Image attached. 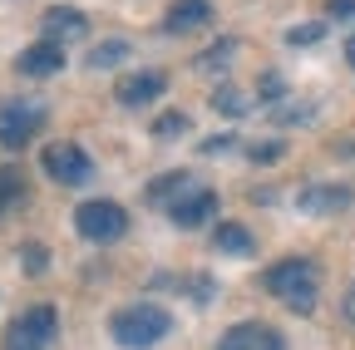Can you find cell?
I'll list each match as a JSON object with an SVG mask.
<instances>
[{
  "label": "cell",
  "instance_id": "1",
  "mask_svg": "<svg viewBox=\"0 0 355 350\" xmlns=\"http://www.w3.org/2000/svg\"><path fill=\"white\" fill-rule=\"evenodd\" d=\"M266 281V291H272L282 306H291L296 316H311L316 311V296H321V267L311 256H286V261H277L272 272L261 277Z\"/></svg>",
  "mask_w": 355,
  "mask_h": 350
},
{
  "label": "cell",
  "instance_id": "2",
  "mask_svg": "<svg viewBox=\"0 0 355 350\" xmlns=\"http://www.w3.org/2000/svg\"><path fill=\"white\" fill-rule=\"evenodd\" d=\"M109 331H114V340H119L123 350H148V345H158V340L173 331V321H168L163 306L139 301V306H123V311H114V316H109Z\"/></svg>",
  "mask_w": 355,
  "mask_h": 350
},
{
  "label": "cell",
  "instance_id": "3",
  "mask_svg": "<svg viewBox=\"0 0 355 350\" xmlns=\"http://www.w3.org/2000/svg\"><path fill=\"white\" fill-rule=\"evenodd\" d=\"M44 123V104L40 99H6L0 104V143L6 148H25Z\"/></svg>",
  "mask_w": 355,
  "mask_h": 350
},
{
  "label": "cell",
  "instance_id": "4",
  "mask_svg": "<svg viewBox=\"0 0 355 350\" xmlns=\"http://www.w3.org/2000/svg\"><path fill=\"white\" fill-rule=\"evenodd\" d=\"M123 227H128V212L119 207V202H84L79 212H74V232L84 237V242H114V237H123Z\"/></svg>",
  "mask_w": 355,
  "mask_h": 350
},
{
  "label": "cell",
  "instance_id": "5",
  "mask_svg": "<svg viewBox=\"0 0 355 350\" xmlns=\"http://www.w3.org/2000/svg\"><path fill=\"white\" fill-rule=\"evenodd\" d=\"M40 163H44V173H50L55 183H64V188H79V183L94 178V158H89L79 143H50Z\"/></svg>",
  "mask_w": 355,
  "mask_h": 350
},
{
  "label": "cell",
  "instance_id": "6",
  "mask_svg": "<svg viewBox=\"0 0 355 350\" xmlns=\"http://www.w3.org/2000/svg\"><path fill=\"white\" fill-rule=\"evenodd\" d=\"M296 207L306 217H336V212L355 207V188H345V183H311V188L296 193Z\"/></svg>",
  "mask_w": 355,
  "mask_h": 350
},
{
  "label": "cell",
  "instance_id": "7",
  "mask_svg": "<svg viewBox=\"0 0 355 350\" xmlns=\"http://www.w3.org/2000/svg\"><path fill=\"white\" fill-rule=\"evenodd\" d=\"M163 94H168V74H158V69L123 74V79H119V89H114V99L128 104V109H144V104H153V99H163Z\"/></svg>",
  "mask_w": 355,
  "mask_h": 350
},
{
  "label": "cell",
  "instance_id": "8",
  "mask_svg": "<svg viewBox=\"0 0 355 350\" xmlns=\"http://www.w3.org/2000/svg\"><path fill=\"white\" fill-rule=\"evenodd\" d=\"M217 350H282V335L272 326H261V321H242V326H232L222 335Z\"/></svg>",
  "mask_w": 355,
  "mask_h": 350
},
{
  "label": "cell",
  "instance_id": "9",
  "mask_svg": "<svg viewBox=\"0 0 355 350\" xmlns=\"http://www.w3.org/2000/svg\"><path fill=\"white\" fill-rule=\"evenodd\" d=\"M15 69L30 74V79H40V74H60V69H64V45H55V40H40V45H30V50L15 60Z\"/></svg>",
  "mask_w": 355,
  "mask_h": 350
},
{
  "label": "cell",
  "instance_id": "10",
  "mask_svg": "<svg viewBox=\"0 0 355 350\" xmlns=\"http://www.w3.org/2000/svg\"><path fill=\"white\" fill-rule=\"evenodd\" d=\"M84 30H89V20L74 6H50V10H44V40H55V45H64V40H84Z\"/></svg>",
  "mask_w": 355,
  "mask_h": 350
},
{
  "label": "cell",
  "instance_id": "11",
  "mask_svg": "<svg viewBox=\"0 0 355 350\" xmlns=\"http://www.w3.org/2000/svg\"><path fill=\"white\" fill-rule=\"evenodd\" d=\"M207 20H212V0H178V6L168 10V20H163V30L168 35H193Z\"/></svg>",
  "mask_w": 355,
  "mask_h": 350
},
{
  "label": "cell",
  "instance_id": "12",
  "mask_svg": "<svg viewBox=\"0 0 355 350\" xmlns=\"http://www.w3.org/2000/svg\"><path fill=\"white\" fill-rule=\"evenodd\" d=\"M198 188H202V183L193 178V173H163V178H158V183L148 188V202H163V207L173 212L178 202H188V198H193Z\"/></svg>",
  "mask_w": 355,
  "mask_h": 350
},
{
  "label": "cell",
  "instance_id": "13",
  "mask_svg": "<svg viewBox=\"0 0 355 350\" xmlns=\"http://www.w3.org/2000/svg\"><path fill=\"white\" fill-rule=\"evenodd\" d=\"M207 217H217V193H212V188H198L188 202L173 207V222H178V227H202Z\"/></svg>",
  "mask_w": 355,
  "mask_h": 350
},
{
  "label": "cell",
  "instance_id": "14",
  "mask_svg": "<svg viewBox=\"0 0 355 350\" xmlns=\"http://www.w3.org/2000/svg\"><path fill=\"white\" fill-rule=\"evenodd\" d=\"M20 326L44 345V340H55V331H60V316H55V306H30V311L20 316Z\"/></svg>",
  "mask_w": 355,
  "mask_h": 350
},
{
  "label": "cell",
  "instance_id": "15",
  "mask_svg": "<svg viewBox=\"0 0 355 350\" xmlns=\"http://www.w3.org/2000/svg\"><path fill=\"white\" fill-rule=\"evenodd\" d=\"M217 252H227V256H247V252H257V237H252L247 227L227 222V227H217Z\"/></svg>",
  "mask_w": 355,
  "mask_h": 350
},
{
  "label": "cell",
  "instance_id": "16",
  "mask_svg": "<svg viewBox=\"0 0 355 350\" xmlns=\"http://www.w3.org/2000/svg\"><path fill=\"white\" fill-rule=\"evenodd\" d=\"M128 60V40H104V45L89 50V69H114Z\"/></svg>",
  "mask_w": 355,
  "mask_h": 350
},
{
  "label": "cell",
  "instance_id": "17",
  "mask_svg": "<svg viewBox=\"0 0 355 350\" xmlns=\"http://www.w3.org/2000/svg\"><path fill=\"white\" fill-rule=\"evenodd\" d=\"M25 202V178L15 168H0V217H6L10 207H20Z\"/></svg>",
  "mask_w": 355,
  "mask_h": 350
},
{
  "label": "cell",
  "instance_id": "18",
  "mask_svg": "<svg viewBox=\"0 0 355 350\" xmlns=\"http://www.w3.org/2000/svg\"><path fill=\"white\" fill-rule=\"evenodd\" d=\"M232 55H237V40H217V45L198 60V69H207V74H222V69H227L232 64Z\"/></svg>",
  "mask_w": 355,
  "mask_h": 350
},
{
  "label": "cell",
  "instance_id": "19",
  "mask_svg": "<svg viewBox=\"0 0 355 350\" xmlns=\"http://www.w3.org/2000/svg\"><path fill=\"white\" fill-rule=\"evenodd\" d=\"M217 114H227V119H237V114H247V94L242 89H227V84H222V89H217Z\"/></svg>",
  "mask_w": 355,
  "mask_h": 350
},
{
  "label": "cell",
  "instance_id": "20",
  "mask_svg": "<svg viewBox=\"0 0 355 350\" xmlns=\"http://www.w3.org/2000/svg\"><path fill=\"white\" fill-rule=\"evenodd\" d=\"M178 134H188V119L183 114H163V119H153V139H178Z\"/></svg>",
  "mask_w": 355,
  "mask_h": 350
},
{
  "label": "cell",
  "instance_id": "21",
  "mask_svg": "<svg viewBox=\"0 0 355 350\" xmlns=\"http://www.w3.org/2000/svg\"><path fill=\"white\" fill-rule=\"evenodd\" d=\"M6 350H44V345H40V340H35V335H30L20 321H15V326L6 331Z\"/></svg>",
  "mask_w": 355,
  "mask_h": 350
},
{
  "label": "cell",
  "instance_id": "22",
  "mask_svg": "<svg viewBox=\"0 0 355 350\" xmlns=\"http://www.w3.org/2000/svg\"><path fill=\"white\" fill-rule=\"evenodd\" d=\"M321 35H326V25L316 20V25H296V30H291L286 40H291V45H316V40H321Z\"/></svg>",
  "mask_w": 355,
  "mask_h": 350
},
{
  "label": "cell",
  "instance_id": "23",
  "mask_svg": "<svg viewBox=\"0 0 355 350\" xmlns=\"http://www.w3.org/2000/svg\"><path fill=\"white\" fill-rule=\"evenodd\" d=\"M20 256H25V272H30V277H40L44 267H50V252H44V247H25Z\"/></svg>",
  "mask_w": 355,
  "mask_h": 350
},
{
  "label": "cell",
  "instance_id": "24",
  "mask_svg": "<svg viewBox=\"0 0 355 350\" xmlns=\"http://www.w3.org/2000/svg\"><path fill=\"white\" fill-rule=\"evenodd\" d=\"M282 148H286L282 139H272V143H257V148H252V158H257V163H272V158H282Z\"/></svg>",
  "mask_w": 355,
  "mask_h": 350
},
{
  "label": "cell",
  "instance_id": "25",
  "mask_svg": "<svg viewBox=\"0 0 355 350\" xmlns=\"http://www.w3.org/2000/svg\"><path fill=\"white\" fill-rule=\"evenodd\" d=\"M336 20H355V0H331V6H326Z\"/></svg>",
  "mask_w": 355,
  "mask_h": 350
},
{
  "label": "cell",
  "instance_id": "26",
  "mask_svg": "<svg viewBox=\"0 0 355 350\" xmlns=\"http://www.w3.org/2000/svg\"><path fill=\"white\" fill-rule=\"evenodd\" d=\"M340 311H345V321L355 326V281L345 286V296H340Z\"/></svg>",
  "mask_w": 355,
  "mask_h": 350
},
{
  "label": "cell",
  "instance_id": "27",
  "mask_svg": "<svg viewBox=\"0 0 355 350\" xmlns=\"http://www.w3.org/2000/svg\"><path fill=\"white\" fill-rule=\"evenodd\" d=\"M345 60H350V64H355V35H350V40H345Z\"/></svg>",
  "mask_w": 355,
  "mask_h": 350
}]
</instances>
